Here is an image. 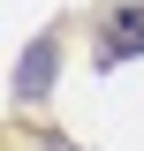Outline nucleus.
<instances>
[{"label": "nucleus", "mask_w": 144, "mask_h": 151, "mask_svg": "<svg viewBox=\"0 0 144 151\" xmlns=\"http://www.w3.org/2000/svg\"><path fill=\"white\" fill-rule=\"evenodd\" d=\"M99 30H106V38H99V53H106V60H129V53H144V8H114Z\"/></svg>", "instance_id": "nucleus-1"}]
</instances>
